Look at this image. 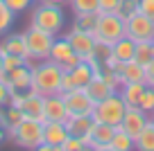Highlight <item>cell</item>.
Here are the masks:
<instances>
[{
    "label": "cell",
    "instance_id": "cell-3",
    "mask_svg": "<svg viewBox=\"0 0 154 151\" xmlns=\"http://www.w3.org/2000/svg\"><path fill=\"white\" fill-rule=\"evenodd\" d=\"M7 138H9L16 147L36 151L38 147L43 144V122L32 120V117H23V122L11 129V131L7 133Z\"/></svg>",
    "mask_w": 154,
    "mask_h": 151
},
{
    "label": "cell",
    "instance_id": "cell-7",
    "mask_svg": "<svg viewBox=\"0 0 154 151\" xmlns=\"http://www.w3.org/2000/svg\"><path fill=\"white\" fill-rule=\"evenodd\" d=\"M61 97L66 102L68 115H91L95 108V102L86 93V88H72L68 93H61Z\"/></svg>",
    "mask_w": 154,
    "mask_h": 151
},
{
    "label": "cell",
    "instance_id": "cell-23",
    "mask_svg": "<svg viewBox=\"0 0 154 151\" xmlns=\"http://www.w3.org/2000/svg\"><path fill=\"white\" fill-rule=\"evenodd\" d=\"M131 149H134V138L127 135L120 126H116V133H113V138H111L106 151H131Z\"/></svg>",
    "mask_w": 154,
    "mask_h": 151
},
{
    "label": "cell",
    "instance_id": "cell-24",
    "mask_svg": "<svg viewBox=\"0 0 154 151\" xmlns=\"http://www.w3.org/2000/svg\"><path fill=\"white\" fill-rule=\"evenodd\" d=\"M134 149L138 151H154V120H149L145 124V129L140 131V135L134 140Z\"/></svg>",
    "mask_w": 154,
    "mask_h": 151
},
{
    "label": "cell",
    "instance_id": "cell-14",
    "mask_svg": "<svg viewBox=\"0 0 154 151\" xmlns=\"http://www.w3.org/2000/svg\"><path fill=\"white\" fill-rule=\"evenodd\" d=\"M43 115H45V122H63L68 117L66 102H63L61 93L43 97Z\"/></svg>",
    "mask_w": 154,
    "mask_h": 151
},
{
    "label": "cell",
    "instance_id": "cell-18",
    "mask_svg": "<svg viewBox=\"0 0 154 151\" xmlns=\"http://www.w3.org/2000/svg\"><path fill=\"white\" fill-rule=\"evenodd\" d=\"M0 47H2V52H11V54H18V57H25L29 59L27 54V43H25V34L23 32H14V34H7L5 38H2V43H0Z\"/></svg>",
    "mask_w": 154,
    "mask_h": 151
},
{
    "label": "cell",
    "instance_id": "cell-11",
    "mask_svg": "<svg viewBox=\"0 0 154 151\" xmlns=\"http://www.w3.org/2000/svg\"><path fill=\"white\" fill-rule=\"evenodd\" d=\"M113 133H116V126H111V124H102V122H93L91 131H88L82 140L86 142V147L93 149V151H106V147H109Z\"/></svg>",
    "mask_w": 154,
    "mask_h": 151
},
{
    "label": "cell",
    "instance_id": "cell-34",
    "mask_svg": "<svg viewBox=\"0 0 154 151\" xmlns=\"http://www.w3.org/2000/svg\"><path fill=\"white\" fill-rule=\"evenodd\" d=\"M118 5H120V0H100L97 11H100V14H116Z\"/></svg>",
    "mask_w": 154,
    "mask_h": 151
},
{
    "label": "cell",
    "instance_id": "cell-26",
    "mask_svg": "<svg viewBox=\"0 0 154 151\" xmlns=\"http://www.w3.org/2000/svg\"><path fill=\"white\" fill-rule=\"evenodd\" d=\"M68 5L75 11V16L77 14H95L100 0H68Z\"/></svg>",
    "mask_w": 154,
    "mask_h": 151
},
{
    "label": "cell",
    "instance_id": "cell-16",
    "mask_svg": "<svg viewBox=\"0 0 154 151\" xmlns=\"http://www.w3.org/2000/svg\"><path fill=\"white\" fill-rule=\"evenodd\" d=\"M70 135L63 122H45L43 124V142L52 147V151H61L63 140Z\"/></svg>",
    "mask_w": 154,
    "mask_h": 151
},
{
    "label": "cell",
    "instance_id": "cell-8",
    "mask_svg": "<svg viewBox=\"0 0 154 151\" xmlns=\"http://www.w3.org/2000/svg\"><path fill=\"white\" fill-rule=\"evenodd\" d=\"M0 81L9 88V93H25L32 88V66H18L14 70H2Z\"/></svg>",
    "mask_w": 154,
    "mask_h": 151
},
{
    "label": "cell",
    "instance_id": "cell-42",
    "mask_svg": "<svg viewBox=\"0 0 154 151\" xmlns=\"http://www.w3.org/2000/svg\"><path fill=\"white\" fill-rule=\"evenodd\" d=\"M152 88H154V86H152Z\"/></svg>",
    "mask_w": 154,
    "mask_h": 151
},
{
    "label": "cell",
    "instance_id": "cell-28",
    "mask_svg": "<svg viewBox=\"0 0 154 151\" xmlns=\"http://www.w3.org/2000/svg\"><path fill=\"white\" fill-rule=\"evenodd\" d=\"M95 23H97V11H95V14H77V16H75V25H72V27L93 34Z\"/></svg>",
    "mask_w": 154,
    "mask_h": 151
},
{
    "label": "cell",
    "instance_id": "cell-35",
    "mask_svg": "<svg viewBox=\"0 0 154 151\" xmlns=\"http://www.w3.org/2000/svg\"><path fill=\"white\" fill-rule=\"evenodd\" d=\"M138 11L154 18V0H138Z\"/></svg>",
    "mask_w": 154,
    "mask_h": 151
},
{
    "label": "cell",
    "instance_id": "cell-2",
    "mask_svg": "<svg viewBox=\"0 0 154 151\" xmlns=\"http://www.w3.org/2000/svg\"><path fill=\"white\" fill-rule=\"evenodd\" d=\"M29 25L50 32L57 36L59 32H63V25H66V14H63L61 5L57 2H45V0H38V5H34L32 16H29Z\"/></svg>",
    "mask_w": 154,
    "mask_h": 151
},
{
    "label": "cell",
    "instance_id": "cell-38",
    "mask_svg": "<svg viewBox=\"0 0 154 151\" xmlns=\"http://www.w3.org/2000/svg\"><path fill=\"white\" fill-rule=\"evenodd\" d=\"M5 138H7V129L0 124V142H5Z\"/></svg>",
    "mask_w": 154,
    "mask_h": 151
},
{
    "label": "cell",
    "instance_id": "cell-33",
    "mask_svg": "<svg viewBox=\"0 0 154 151\" xmlns=\"http://www.w3.org/2000/svg\"><path fill=\"white\" fill-rule=\"evenodd\" d=\"M5 2L14 14H23V11H27L34 5V0H5Z\"/></svg>",
    "mask_w": 154,
    "mask_h": 151
},
{
    "label": "cell",
    "instance_id": "cell-9",
    "mask_svg": "<svg viewBox=\"0 0 154 151\" xmlns=\"http://www.w3.org/2000/svg\"><path fill=\"white\" fill-rule=\"evenodd\" d=\"M125 32L136 43L138 41H154V18L138 11L129 20H125Z\"/></svg>",
    "mask_w": 154,
    "mask_h": 151
},
{
    "label": "cell",
    "instance_id": "cell-4",
    "mask_svg": "<svg viewBox=\"0 0 154 151\" xmlns=\"http://www.w3.org/2000/svg\"><path fill=\"white\" fill-rule=\"evenodd\" d=\"M125 111H127V104H125V99H122V95L113 93V95H109V97H104L102 102H95V108H93L91 117H93V122L118 126V124L122 122Z\"/></svg>",
    "mask_w": 154,
    "mask_h": 151
},
{
    "label": "cell",
    "instance_id": "cell-30",
    "mask_svg": "<svg viewBox=\"0 0 154 151\" xmlns=\"http://www.w3.org/2000/svg\"><path fill=\"white\" fill-rule=\"evenodd\" d=\"M32 66V61L25 57H18V54H11V52H5V57H2V70H14V68L18 66Z\"/></svg>",
    "mask_w": 154,
    "mask_h": 151
},
{
    "label": "cell",
    "instance_id": "cell-13",
    "mask_svg": "<svg viewBox=\"0 0 154 151\" xmlns=\"http://www.w3.org/2000/svg\"><path fill=\"white\" fill-rule=\"evenodd\" d=\"M66 38H68V43L72 45V50L79 54L82 61H86V59L93 57L97 41H95V36H93L91 32H82V29H75V27H72L70 32L66 34Z\"/></svg>",
    "mask_w": 154,
    "mask_h": 151
},
{
    "label": "cell",
    "instance_id": "cell-15",
    "mask_svg": "<svg viewBox=\"0 0 154 151\" xmlns=\"http://www.w3.org/2000/svg\"><path fill=\"white\" fill-rule=\"evenodd\" d=\"M18 108L23 111L25 117L38 120V122H43V124H45V115H43V95L34 93V90H27Z\"/></svg>",
    "mask_w": 154,
    "mask_h": 151
},
{
    "label": "cell",
    "instance_id": "cell-29",
    "mask_svg": "<svg viewBox=\"0 0 154 151\" xmlns=\"http://www.w3.org/2000/svg\"><path fill=\"white\" fill-rule=\"evenodd\" d=\"M116 14L122 20H129L134 14H138V0H120V5L116 9Z\"/></svg>",
    "mask_w": 154,
    "mask_h": 151
},
{
    "label": "cell",
    "instance_id": "cell-20",
    "mask_svg": "<svg viewBox=\"0 0 154 151\" xmlns=\"http://www.w3.org/2000/svg\"><path fill=\"white\" fill-rule=\"evenodd\" d=\"M120 77L125 84H136V81H145V68L140 66L136 59L131 61H125L120 68Z\"/></svg>",
    "mask_w": 154,
    "mask_h": 151
},
{
    "label": "cell",
    "instance_id": "cell-10",
    "mask_svg": "<svg viewBox=\"0 0 154 151\" xmlns=\"http://www.w3.org/2000/svg\"><path fill=\"white\" fill-rule=\"evenodd\" d=\"M50 61H54L59 68H63V70H70L72 66L79 63V54L72 50V45L68 43V38L61 36V38H54V43H52Z\"/></svg>",
    "mask_w": 154,
    "mask_h": 151
},
{
    "label": "cell",
    "instance_id": "cell-5",
    "mask_svg": "<svg viewBox=\"0 0 154 151\" xmlns=\"http://www.w3.org/2000/svg\"><path fill=\"white\" fill-rule=\"evenodd\" d=\"M125 34H127L125 32V20L118 14H100L97 11V23H95V29H93V36H95L97 43L113 45Z\"/></svg>",
    "mask_w": 154,
    "mask_h": 151
},
{
    "label": "cell",
    "instance_id": "cell-22",
    "mask_svg": "<svg viewBox=\"0 0 154 151\" xmlns=\"http://www.w3.org/2000/svg\"><path fill=\"white\" fill-rule=\"evenodd\" d=\"M147 88V84L145 81H136V84H125L120 90L122 99H125V104L127 106H138L140 102V95H143V90Z\"/></svg>",
    "mask_w": 154,
    "mask_h": 151
},
{
    "label": "cell",
    "instance_id": "cell-40",
    "mask_svg": "<svg viewBox=\"0 0 154 151\" xmlns=\"http://www.w3.org/2000/svg\"><path fill=\"white\" fill-rule=\"evenodd\" d=\"M45 2H57V5H63V2H68V0H45Z\"/></svg>",
    "mask_w": 154,
    "mask_h": 151
},
{
    "label": "cell",
    "instance_id": "cell-21",
    "mask_svg": "<svg viewBox=\"0 0 154 151\" xmlns=\"http://www.w3.org/2000/svg\"><path fill=\"white\" fill-rule=\"evenodd\" d=\"M23 111L18 108V106H11V104H7L5 108H0V124L7 129V133L11 131L14 126H18L20 122H23Z\"/></svg>",
    "mask_w": 154,
    "mask_h": 151
},
{
    "label": "cell",
    "instance_id": "cell-37",
    "mask_svg": "<svg viewBox=\"0 0 154 151\" xmlns=\"http://www.w3.org/2000/svg\"><path fill=\"white\" fill-rule=\"evenodd\" d=\"M145 84L154 86V61L149 63V66H145Z\"/></svg>",
    "mask_w": 154,
    "mask_h": 151
},
{
    "label": "cell",
    "instance_id": "cell-12",
    "mask_svg": "<svg viewBox=\"0 0 154 151\" xmlns=\"http://www.w3.org/2000/svg\"><path fill=\"white\" fill-rule=\"evenodd\" d=\"M149 120H152V115H147L145 111H140L138 106H127L125 115H122V122L118 124V126H120L122 131L127 133V135H131V138L136 140Z\"/></svg>",
    "mask_w": 154,
    "mask_h": 151
},
{
    "label": "cell",
    "instance_id": "cell-32",
    "mask_svg": "<svg viewBox=\"0 0 154 151\" xmlns=\"http://www.w3.org/2000/svg\"><path fill=\"white\" fill-rule=\"evenodd\" d=\"M86 149H88L86 142L82 138H75V135H68L61 144V151H86Z\"/></svg>",
    "mask_w": 154,
    "mask_h": 151
},
{
    "label": "cell",
    "instance_id": "cell-6",
    "mask_svg": "<svg viewBox=\"0 0 154 151\" xmlns=\"http://www.w3.org/2000/svg\"><path fill=\"white\" fill-rule=\"evenodd\" d=\"M25 43H27V54H29V61H43V59H50V50H52V43H54V34L43 32V29L29 25L25 29Z\"/></svg>",
    "mask_w": 154,
    "mask_h": 151
},
{
    "label": "cell",
    "instance_id": "cell-25",
    "mask_svg": "<svg viewBox=\"0 0 154 151\" xmlns=\"http://www.w3.org/2000/svg\"><path fill=\"white\" fill-rule=\"evenodd\" d=\"M134 59L140 63V66H149L154 61V52H152V41H138L136 43V54Z\"/></svg>",
    "mask_w": 154,
    "mask_h": 151
},
{
    "label": "cell",
    "instance_id": "cell-36",
    "mask_svg": "<svg viewBox=\"0 0 154 151\" xmlns=\"http://www.w3.org/2000/svg\"><path fill=\"white\" fill-rule=\"evenodd\" d=\"M7 104H9V88L0 81V108H5Z\"/></svg>",
    "mask_w": 154,
    "mask_h": 151
},
{
    "label": "cell",
    "instance_id": "cell-17",
    "mask_svg": "<svg viewBox=\"0 0 154 151\" xmlns=\"http://www.w3.org/2000/svg\"><path fill=\"white\" fill-rule=\"evenodd\" d=\"M63 124H66V129H68L70 135L84 138L93 126V117L91 115H68V117L63 120Z\"/></svg>",
    "mask_w": 154,
    "mask_h": 151
},
{
    "label": "cell",
    "instance_id": "cell-39",
    "mask_svg": "<svg viewBox=\"0 0 154 151\" xmlns=\"http://www.w3.org/2000/svg\"><path fill=\"white\" fill-rule=\"evenodd\" d=\"M2 57H5V52H2V47H0V72H2Z\"/></svg>",
    "mask_w": 154,
    "mask_h": 151
},
{
    "label": "cell",
    "instance_id": "cell-31",
    "mask_svg": "<svg viewBox=\"0 0 154 151\" xmlns=\"http://www.w3.org/2000/svg\"><path fill=\"white\" fill-rule=\"evenodd\" d=\"M138 108L145 111L147 115H154V88H152V86H147V88L143 90L140 102H138Z\"/></svg>",
    "mask_w": 154,
    "mask_h": 151
},
{
    "label": "cell",
    "instance_id": "cell-41",
    "mask_svg": "<svg viewBox=\"0 0 154 151\" xmlns=\"http://www.w3.org/2000/svg\"><path fill=\"white\" fill-rule=\"evenodd\" d=\"M152 120H154V115H152Z\"/></svg>",
    "mask_w": 154,
    "mask_h": 151
},
{
    "label": "cell",
    "instance_id": "cell-1",
    "mask_svg": "<svg viewBox=\"0 0 154 151\" xmlns=\"http://www.w3.org/2000/svg\"><path fill=\"white\" fill-rule=\"evenodd\" d=\"M61 77H63V68H59L54 61L43 59L36 61L32 66V88L38 95H57L61 93Z\"/></svg>",
    "mask_w": 154,
    "mask_h": 151
},
{
    "label": "cell",
    "instance_id": "cell-19",
    "mask_svg": "<svg viewBox=\"0 0 154 151\" xmlns=\"http://www.w3.org/2000/svg\"><path fill=\"white\" fill-rule=\"evenodd\" d=\"M111 54H113L118 61H122V63H125V61H131V59H134V54H136V41L125 34L120 41H116L113 45H111Z\"/></svg>",
    "mask_w": 154,
    "mask_h": 151
},
{
    "label": "cell",
    "instance_id": "cell-27",
    "mask_svg": "<svg viewBox=\"0 0 154 151\" xmlns=\"http://www.w3.org/2000/svg\"><path fill=\"white\" fill-rule=\"evenodd\" d=\"M14 18H16V14L7 7L5 0H0V36H2V34H7V32L11 29Z\"/></svg>",
    "mask_w": 154,
    "mask_h": 151
}]
</instances>
